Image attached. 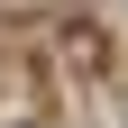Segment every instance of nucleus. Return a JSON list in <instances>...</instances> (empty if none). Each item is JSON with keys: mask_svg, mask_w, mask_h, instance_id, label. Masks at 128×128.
<instances>
[]
</instances>
